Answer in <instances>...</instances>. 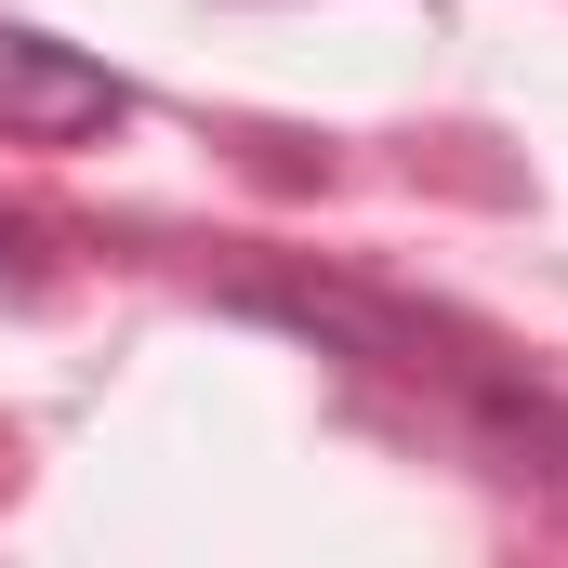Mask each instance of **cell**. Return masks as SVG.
<instances>
[{"instance_id":"1","label":"cell","mask_w":568,"mask_h":568,"mask_svg":"<svg viewBox=\"0 0 568 568\" xmlns=\"http://www.w3.org/2000/svg\"><path fill=\"white\" fill-rule=\"evenodd\" d=\"M120 120H133V80L120 67H93L80 40L0 13V145H93V133H120Z\"/></svg>"},{"instance_id":"2","label":"cell","mask_w":568,"mask_h":568,"mask_svg":"<svg viewBox=\"0 0 568 568\" xmlns=\"http://www.w3.org/2000/svg\"><path fill=\"white\" fill-rule=\"evenodd\" d=\"M27 291H40V225L0 212V304H27Z\"/></svg>"}]
</instances>
